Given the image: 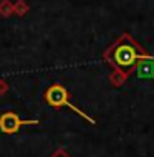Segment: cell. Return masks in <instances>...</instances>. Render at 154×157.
Masks as SVG:
<instances>
[{
    "label": "cell",
    "mask_w": 154,
    "mask_h": 157,
    "mask_svg": "<svg viewBox=\"0 0 154 157\" xmlns=\"http://www.w3.org/2000/svg\"><path fill=\"white\" fill-rule=\"evenodd\" d=\"M68 98H70V93H68V90L65 86H61V84H51L48 90L45 91V101L51 106V108L60 109V108H63V106H68V108L73 109L75 113H78L83 119H86V121L91 122V124H95V119H91V117L86 116L81 109H78L76 106H73L70 101H68Z\"/></svg>",
    "instance_id": "6da1fadb"
},
{
    "label": "cell",
    "mask_w": 154,
    "mask_h": 157,
    "mask_svg": "<svg viewBox=\"0 0 154 157\" xmlns=\"http://www.w3.org/2000/svg\"><path fill=\"white\" fill-rule=\"evenodd\" d=\"M111 60L119 68H131L141 60V55L131 41H121L111 52Z\"/></svg>",
    "instance_id": "7a4b0ae2"
},
{
    "label": "cell",
    "mask_w": 154,
    "mask_h": 157,
    "mask_svg": "<svg viewBox=\"0 0 154 157\" xmlns=\"http://www.w3.org/2000/svg\"><path fill=\"white\" fill-rule=\"evenodd\" d=\"M37 126L38 119H20V116L14 111H7L0 114V131L3 134H17L22 126Z\"/></svg>",
    "instance_id": "3957f363"
},
{
    "label": "cell",
    "mask_w": 154,
    "mask_h": 157,
    "mask_svg": "<svg viewBox=\"0 0 154 157\" xmlns=\"http://www.w3.org/2000/svg\"><path fill=\"white\" fill-rule=\"evenodd\" d=\"M136 76L139 79H152L154 78V60L152 58H143L136 63Z\"/></svg>",
    "instance_id": "277c9868"
},
{
    "label": "cell",
    "mask_w": 154,
    "mask_h": 157,
    "mask_svg": "<svg viewBox=\"0 0 154 157\" xmlns=\"http://www.w3.org/2000/svg\"><path fill=\"white\" fill-rule=\"evenodd\" d=\"M50 157H70V155H68V154H66V152L63 151V149H58V151H55V152H53V154H51Z\"/></svg>",
    "instance_id": "5b68a950"
}]
</instances>
